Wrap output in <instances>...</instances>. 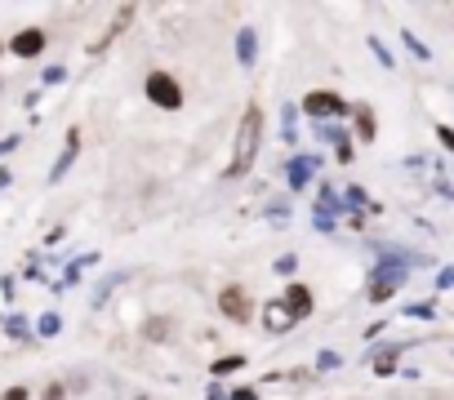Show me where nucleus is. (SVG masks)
Instances as JSON below:
<instances>
[{
    "label": "nucleus",
    "instance_id": "1",
    "mask_svg": "<svg viewBox=\"0 0 454 400\" xmlns=\"http://www.w3.org/2000/svg\"><path fill=\"white\" fill-rule=\"evenodd\" d=\"M263 129H268V120H263V107H259V103H250V107L241 112V120H237V138H232V160H227L223 178L241 182V178H246V173L254 169V160H259V147H263Z\"/></svg>",
    "mask_w": 454,
    "mask_h": 400
},
{
    "label": "nucleus",
    "instance_id": "2",
    "mask_svg": "<svg viewBox=\"0 0 454 400\" xmlns=\"http://www.w3.org/2000/svg\"><path fill=\"white\" fill-rule=\"evenodd\" d=\"M254 294L241 285V281H232V285H223L218 289V316L227 320V325H250L254 320Z\"/></svg>",
    "mask_w": 454,
    "mask_h": 400
},
{
    "label": "nucleus",
    "instance_id": "3",
    "mask_svg": "<svg viewBox=\"0 0 454 400\" xmlns=\"http://www.w3.org/2000/svg\"><path fill=\"white\" fill-rule=\"evenodd\" d=\"M143 98L152 103V107H160V112H183V85H178V76H169V72H147V81H143Z\"/></svg>",
    "mask_w": 454,
    "mask_h": 400
},
{
    "label": "nucleus",
    "instance_id": "4",
    "mask_svg": "<svg viewBox=\"0 0 454 400\" xmlns=\"http://www.w3.org/2000/svg\"><path fill=\"white\" fill-rule=\"evenodd\" d=\"M303 116L308 120H348L352 116V103L334 89H308L303 94Z\"/></svg>",
    "mask_w": 454,
    "mask_h": 400
},
{
    "label": "nucleus",
    "instance_id": "5",
    "mask_svg": "<svg viewBox=\"0 0 454 400\" xmlns=\"http://www.w3.org/2000/svg\"><path fill=\"white\" fill-rule=\"evenodd\" d=\"M281 307H286V316L299 325V320H308L312 312H317V294H312V285L308 281H290L286 289H281Z\"/></svg>",
    "mask_w": 454,
    "mask_h": 400
},
{
    "label": "nucleus",
    "instance_id": "6",
    "mask_svg": "<svg viewBox=\"0 0 454 400\" xmlns=\"http://www.w3.org/2000/svg\"><path fill=\"white\" fill-rule=\"evenodd\" d=\"M45 45H50V32H45V27H23V32H14V36L5 41V50H10L14 58H23V63L41 58Z\"/></svg>",
    "mask_w": 454,
    "mask_h": 400
},
{
    "label": "nucleus",
    "instance_id": "7",
    "mask_svg": "<svg viewBox=\"0 0 454 400\" xmlns=\"http://www.w3.org/2000/svg\"><path fill=\"white\" fill-rule=\"evenodd\" d=\"M352 138L356 142H374L379 138V120H374L370 103H352Z\"/></svg>",
    "mask_w": 454,
    "mask_h": 400
},
{
    "label": "nucleus",
    "instance_id": "8",
    "mask_svg": "<svg viewBox=\"0 0 454 400\" xmlns=\"http://www.w3.org/2000/svg\"><path fill=\"white\" fill-rule=\"evenodd\" d=\"M76 156H81V129H67V147L59 151V160H54V169H50V182H63L67 169L76 165Z\"/></svg>",
    "mask_w": 454,
    "mask_h": 400
},
{
    "label": "nucleus",
    "instance_id": "9",
    "mask_svg": "<svg viewBox=\"0 0 454 400\" xmlns=\"http://www.w3.org/2000/svg\"><path fill=\"white\" fill-rule=\"evenodd\" d=\"M174 334H178L174 316H147V320H143V338H147V342H169Z\"/></svg>",
    "mask_w": 454,
    "mask_h": 400
},
{
    "label": "nucleus",
    "instance_id": "10",
    "mask_svg": "<svg viewBox=\"0 0 454 400\" xmlns=\"http://www.w3.org/2000/svg\"><path fill=\"white\" fill-rule=\"evenodd\" d=\"M263 329H268V334H286V329H294V320L286 316L281 298H272V303L263 307Z\"/></svg>",
    "mask_w": 454,
    "mask_h": 400
},
{
    "label": "nucleus",
    "instance_id": "11",
    "mask_svg": "<svg viewBox=\"0 0 454 400\" xmlns=\"http://www.w3.org/2000/svg\"><path fill=\"white\" fill-rule=\"evenodd\" d=\"M134 14H138V10H134V5H125V10H116V23H112V27H107V36H103V41H98V45H94V54H98V50H107V45H112V41H116V36H125V27H129V23H134Z\"/></svg>",
    "mask_w": 454,
    "mask_h": 400
},
{
    "label": "nucleus",
    "instance_id": "12",
    "mask_svg": "<svg viewBox=\"0 0 454 400\" xmlns=\"http://www.w3.org/2000/svg\"><path fill=\"white\" fill-rule=\"evenodd\" d=\"M237 369H246V351H232V356H218V360L209 365V373H214V378H227V373H237Z\"/></svg>",
    "mask_w": 454,
    "mask_h": 400
},
{
    "label": "nucleus",
    "instance_id": "13",
    "mask_svg": "<svg viewBox=\"0 0 454 400\" xmlns=\"http://www.w3.org/2000/svg\"><path fill=\"white\" fill-rule=\"evenodd\" d=\"M317 169V160H308V156H299V160H290V187L294 191H303L308 187V173Z\"/></svg>",
    "mask_w": 454,
    "mask_h": 400
},
{
    "label": "nucleus",
    "instance_id": "14",
    "mask_svg": "<svg viewBox=\"0 0 454 400\" xmlns=\"http://www.w3.org/2000/svg\"><path fill=\"white\" fill-rule=\"evenodd\" d=\"M237 58H241V67H250V63H254V32H250V27L237 36Z\"/></svg>",
    "mask_w": 454,
    "mask_h": 400
},
{
    "label": "nucleus",
    "instance_id": "15",
    "mask_svg": "<svg viewBox=\"0 0 454 400\" xmlns=\"http://www.w3.org/2000/svg\"><path fill=\"white\" fill-rule=\"evenodd\" d=\"M59 329H63V320H59L54 312H45V316H41V325H36V334H41V338H54Z\"/></svg>",
    "mask_w": 454,
    "mask_h": 400
},
{
    "label": "nucleus",
    "instance_id": "16",
    "mask_svg": "<svg viewBox=\"0 0 454 400\" xmlns=\"http://www.w3.org/2000/svg\"><path fill=\"white\" fill-rule=\"evenodd\" d=\"M41 400H67V382H63V378H54V382H45V391H41Z\"/></svg>",
    "mask_w": 454,
    "mask_h": 400
},
{
    "label": "nucleus",
    "instance_id": "17",
    "mask_svg": "<svg viewBox=\"0 0 454 400\" xmlns=\"http://www.w3.org/2000/svg\"><path fill=\"white\" fill-rule=\"evenodd\" d=\"M0 400H32V387L27 382H14V387L0 391Z\"/></svg>",
    "mask_w": 454,
    "mask_h": 400
},
{
    "label": "nucleus",
    "instance_id": "18",
    "mask_svg": "<svg viewBox=\"0 0 454 400\" xmlns=\"http://www.w3.org/2000/svg\"><path fill=\"white\" fill-rule=\"evenodd\" d=\"M374 373H379V378H383V373H396V351L379 356V360H374Z\"/></svg>",
    "mask_w": 454,
    "mask_h": 400
},
{
    "label": "nucleus",
    "instance_id": "19",
    "mask_svg": "<svg viewBox=\"0 0 454 400\" xmlns=\"http://www.w3.org/2000/svg\"><path fill=\"white\" fill-rule=\"evenodd\" d=\"M334 156H339V165H352V156H356V147H352V142L343 138V142L334 147Z\"/></svg>",
    "mask_w": 454,
    "mask_h": 400
},
{
    "label": "nucleus",
    "instance_id": "20",
    "mask_svg": "<svg viewBox=\"0 0 454 400\" xmlns=\"http://www.w3.org/2000/svg\"><path fill=\"white\" fill-rule=\"evenodd\" d=\"M5 334H10V338H19V342H23V338H32L23 320H10V325H5Z\"/></svg>",
    "mask_w": 454,
    "mask_h": 400
},
{
    "label": "nucleus",
    "instance_id": "21",
    "mask_svg": "<svg viewBox=\"0 0 454 400\" xmlns=\"http://www.w3.org/2000/svg\"><path fill=\"white\" fill-rule=\"evenodd\" d=\"M436 138H441L445 151H454V129H450V125H436Z\"/></svg>",
    "mask_w": 454,
    "mask_h": 400
},
{
    "label": "nucleus",
    "instance_id": "22",
    "mask_svg": "<svg viewBox=\"0 0 454 400\" xmlns=\"http://www.w3.org/2000/svg\"><path fill=\"white\" fill-rule=\"evenodd\" d=\"M227 400H259L254 387H237V391H227Z\"/></svg>",
    "mask_w": 454,
    "mask_h": 400
},
{
    "label": "nucleus",
    "instance_id": "23",
    "mask_svg": "<svg viewBox=\"0 0 454 400\" xmlns=\"http://www.w3.org/2000/svg\"><path fill=\"white\" fill-rule=\"evenodd\" d=\"M436 289H454V267H441V276H436Z\"/></svg>",
    "mask_w": 454,
    "mask_h": 400
},
{
    "label": "nucleus",
    "instance_id": "24",
    "mask_svg": "<svg viewBox=\"0 0 454 400\" xmlns=\"http://www.w3.org/2000/svg\"><path fill=\"white\" fill-rule=\"evenodd\" d=\"M370 50H374V54H379V58H383V67H392V54H387V50H383V41H374V36H370Z\"/></svg>",
    "mask_w": 454,
    "mask_h": 400
},
{
    "label": "nucleus",
    "instance_id": "25",
    "mask_svg": "<svg viewBox=\"0 0 454 400\" xmlns=\"http://www.w3.org/2000/svg\"><path fill=\"white\" fill-rule=\"evenodd\" d=\"M59 81H67V67H50L45 72V85H59Z\"/></svg>",
    "mask_w": 454,
    "mask_h": 400
},
{
    "label": "nucleus",
    "instance_id": "26",
    "mask_svg": "<svg viewBox=\"0 0 454 400\" xmlns=\"http://www.w3.org/2000/svg\"><path fill=\"white\" fill-rule=\"evenodd\" d=\"M317 365H321V369H334V365H339V356H334V351H321V360H317Z\"/></svg>",
    "mask_w": 454,
    "mask_h": 400
},
{
    "label": "nucleus",
    "instance_id": "27",
    "mask_svg": "<svg viewBox=\"0 0 454 400\" xmlns=\"http://www.w3.org/2000/svg\"><path fill=\"white\" fill-rule=\"evenodd\" d=\"M5 54H10V50H5V41H0V58H5Z\"/></svg>",
    "mask_w": 454,
    "mask_h": 400
},
{
    "label": "nucleus",
    "instance_id": "28",
    "mask_svg": "<svg viewBox=\"0 0 454 400\" xmlns=\"http://www.w3.org/2000/svg\"><path fill=\"white\" fill-rule=\"evenodd\" d=\"M0 89H5V76H0Z\"/></svg>",
    "mask_w": 454,
    "mask_h": 400
},
{
    "label": "nucleus",
    "instance_id": "29",
    "mask_svg": "<svg viewBox=\"0 0 454 400\" xmlns=\"http://www.w3.org/2000/svg\"><path fill=\"white\" fill-rule=\"evenodd\" d=\"M134 400H147V396H134Z\"/></svg>",
    "mask_w": 454,
    "mask_h": 400
}]
</instances>
